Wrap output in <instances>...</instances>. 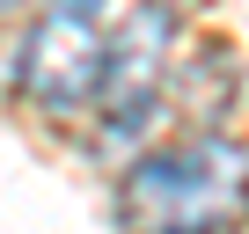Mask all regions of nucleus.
Instances as JSON below:
<instances>
[{"mask_svg": "<svg viewBox=\"0 0 249 234\" xmlns=\"http://www.w3.org/2000/svg\"><path fill=\"white\" fill-rule=\"evenodd\" d=\"M227 212H249V154L198 132L169 154H147L117 183L124 227H220Z\"/></svg>", "mask_w": 249, "mask_h": 234, "instance_id": "obj_1", "label": "nucleus"}, {"mask_svg": "<svg viewBox=\"0 0 249 234\" xmlns=\"http://www.w3.org/2000/svg\"><path fill=\"white\" fill-rule=\"evenodd\" d=\"M176 22L183 8L176 0H140L132 15L117 22V37L103 44V139H140L154 117H161V95H169V51H176Z\"/></svg>", "mask_w": 249, "mask_h": 234, "instance_id": "obj_2", "label": "nucleus"}, {"mask_svg": "<svg viewBox=\"0 0 249 234\" xmlns=\"http://www.w3.org/2000/svg\"><path fill=\"white\" fill-rule=\"evenodd\" d=\"M15 81H22V95H30L37 110H52V117L95 102V88H103V37H95V15L52 8V15L30 30V44L15 51Z\"/></svg>", "mask_w": 249, "mask_h": 234, "instance_id": "obj_3", "label": "nucleus"}, {"mask_svg": "<svg viewBox=\"0 0 249 234\" xmlns=\"http://www.w3.org/2000/svg\"><path fill=\"white\" fill-rule=\"evenodd\" d=\"M169 88H176V102H183V117L205 132L213 117L227 110V95H234V59H227V44H198L176 73H169Z\"/></svg>", "mask_w": 249, "mask_h": 234, "instance_id": "obj_4", "label": "nucleus"}, {"mask_svg": "<svg viewBox=\"0 0 249 234\" xmlns=\"http://www.w3.org/2000/svg\"><path fill=\"white\" fill-rule=\"evenodd\" d=\"M52 8H66V15H95L103 0H52Z\"/></svg>", "mask_w": 249, "mask_h": 234, "instance_id": "obj_5", "label": "nucleus"}, {"mask_svg": "<svg viewBox=\"0 0 249 234\" xmlns=\"http://www.w3.org/2000/svg\"><path fill=\"white\" fill-rule=\"evenodd\" d=\"M22 8H30V0H0V22H8V15H22Z\"/></svg>", "mask_w": 249, "mask_h": 234, "instance_id": "obj_6", "label": "nucleus"}]
</instances>
